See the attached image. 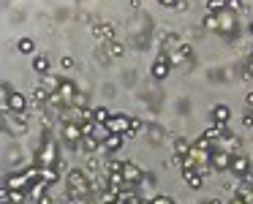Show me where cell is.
<instances>
[{
  "instance_id": "obj_35",
  "label": "cell",
  "mask_w": 253,
  "mask_h": 204,
  "mask_svg": "<svg viewBox=\"0 0 253 204\" xmlns=\"http://www.w3.org/2000/svg\"><path fill=\"white\" fill-rule=\"evenodd\" d=\"M104 169H106V174H123V161L109 158V161L104 163Z\"/></svg>"
},
{
  "instance_id": "obj_36",
  "label": "cell",
  "mask_w": 253,
  "mask_h": 204,
  "mask_svg": "<svg viewBox=\"0 0 253 204\" xmlns=\"http://www.w3.org/2000/svg\"><path fill=\"white\" fill-rule=\"evenodd\" d=\"M84 174H87L90 180L101 177V166H98V161H93V158H90V161H87V166H84Z\"/></svg>"
},
{
  "instance_id": "obj_8",
  "label": "cell",
  "mask_w": 253,
  "mask_h": 204,
  "mask_svg": "<svg viewBox=\"0 0 253 204\" xmlns=\"http://www.w3.org/2000/svg\"><path fill=\"white\" fill-rule=\"evenodd\" d=\"M210 166H212V171H229L231 155L226 153V150H218V147H215L212 153H210Z\"/></svg>"
},
{
  "instance_id": "obj_30",
  "label": "cell",
  "mask_w": 253,
  "mask_h": 204,
  "mask_svg": "<svg viewBox=\"0 0 253 204\" xmlns=\"http://www.w3.org/2000/svg\"><path fill=\"white\" fill-rule=\"evenodd\" d=\"M180 44H182V41H180V36H177V33H166L164 36V49H161V52H174Z\"/></svg>"
},
{
  "instance_id": "obj_10",
  "label": "cell",
  "mask_w": 253,
  "mask_h": 204,
  "mask_svg": "<svg viewBox=\"0 0 253 204\" xmlns=\"http://www.w3.org/2000/svg\"><path fill=\"white\" fill-rule=\"evenodd\" d=\"M60 139H66V144H79L84 139L82 136V125H77V122H63Z\"/></svg>"
},
{
  "instance_id": "obj_31",
  "label": "cell",
  "mask_w": 253,
  "mask_h": 204,
  "mask_svg": "<svg viewBox=\"0 0 253 204\" xmlns=\"http://www.w3.org/2000/svg\"><path fill=\"white\" fill-rule=\"evenodd\" d=\"M204 30H210V33H220V19H218V14H207V17H204Z\"/></svg>"
},
{
  "instance_id": "obj_19",
  "label": "cell",
  "mask_w": 253,
  "mask_h": 204,
  "mask_svg": "<svg viewBox=\"0 0 253 204\" xmlns=\"http://www.w3.org/2000/svg\"><path fill=\"white\" fill-rule=\"evenodd\" d=\"M57 93H60V95H63V101H66V104L71 106L74 95L79 93V90H77V82H71V79H63V84H60V90H57Z\"/></svg>"
},
{
  "instance_id": "obj_20",
  "label": "cell",
  "mask_w": 253,
  "mask_h": 204,
  "mask_svg": "<svg viewBox=\"0 0 253 204\" xmlns=\"http://www.w3.org/2000/svg\"><path fill=\"white\" fill-rule=\"evenodd\" d=\"M60 84H63V77H57V74H44L41 77V87H46L49 93H57Z\"/></svg>"
},
{
  "instance_id": "obj_42",
  "label": "cell",
  "mask_w": 253,
  "mask_h": 204,
  "mask_svg": "<svg viewBox=\"0 0 253 204\" xmlns=\"http://www.w3.org/2000/svg\"><path fill=\"white\" fill-rule=\"evenodd\" d=\"M242 125H245L248 131H253V112H251V109H248L245 115H242Z\"/></svg>"
},
{
  "instance_id": "obj_18",
  "label": "cell",
  "mask_w": 253,
  "mask_h": 204,
  "mask_svg": "<svg viewBox=\"0 0 253 204\" xmlns=\"http://www.w3.org/2000/svg\"><path fill=\"white\" fill-rule=\"evenodd\" d=\"M218 19H220V33H226V36H234V30H237V19H234V14L231 11H220L218 14Z\"/></svg>"
},
{
  "instance_id": "obj_23",
  "label": "cell",
  "mask_w": 253,
  "mask_h": 204,
  "mask_svg": "<svg viewBox=\"0 0 253 204\" xmlns=\"http://www.w3.org/2000/svg\"><path fill=\"white\" fill-rule=\"evenodd\" d=\"M182 177H185V182H188L191 191H202V185H204V177L202 174H196V171H182Z\"/></svg>"
},
{
  "instance_id": "obj_40",
  "label": "cell",
  "mask_w": 253,
  "mask_h": 204,
  "mask_svg": "<svg viewBox=\"0 0 253 204\" xmlns=\"http://www.w3.org/2000/svg\"><path fill=\"white\" fill-rule=\"evenodd\" d=\"M139 131H142V120H139V117H131V131L126 133V139H131L133 133H139Z\"/></svg>"
},
{
  "instance_id": "obj_46",
  "label": "cell",
  "mask_w": 253,
  "mask_h": 204,
  "mask_svg": "<svg viewBox=\"0 0 253 204\" xmlns=\"http://www.w3.org/2000/svg\"><path fill=\"white\" fill-rule=\"evenodd\" d=\"M161 6H166V8H177V3H180V0H158Z\"/></svg>"
},
{
  "instance_id": "obj_2",
  "label": "cell",
  "mask_w": 253,
  "mask_h": 204,
  "mask_svg": "<svg viewBox=\"0 0 253 204\" xmlns=\"http://www.w3.org/2000/svg\"><path fill=\"white\" fill-rule=\"evenodd\" d=\"M3 125H6L8 133H14V136H25V133L30 131V120L25 112H6L3 115Z\"/></svg>"
},
{
  "instance_id": "obj_5",
  "label": "cell",
  "mask_w": 253,
  "mask_h": 204,
  "mask_svg": "<svg viewBox=\"0 0 253 204\" xmlns=\"http://www.w3.org/2000/svg\"><path fill=\"white\" fill-rule=\"evenodd\" d=\"M104 128L106 133H128L131 131V115H112Z\"/></svg>"
},
{
  "instance_id": "obj_16",
  "label": "cell",
  "mask_w": 253,
  "mask_h": 204,
  "mask_svg": "<svg viewBox=\"0 0 253 204\" xmlns=\"http://www.w3.org/2000/svg\"><path fill=\"white\" fill-rule=\"evenodd\" d=\"M79 150H82V153H87V155H95L98 150H104V139H98V136H84L82 142H79Z\"/></svg>"
},
{
  "instance_id": "obj_9",
  "label": "cell",
  "mask_w": 253,
  "mask_h": 204,
  "mask_svg": "<svg viewBox=\"0 0 253 204\" xmlns=\"http://www.w3.org/2000/svg\"><path fill=\"white\" fill-rule=\"evenodd\" d=\"M123 177H126L128 185H139V182L144 180V171L139 169L133 161H123Z\"/></svg>"
},
{
  "instance_id": "obj_7",
  "label": "cell",
  "mask_w": 253,
  "mask_h": 204,
  "mask_svg": "<svg viewBox=\"0 0 253 204\" xmlns=\"http://www.w3.org/2000/svg\"><path fill=\"white\" fill-rule=\"evenodd\" d=\"M30 185H33V180H30L25 171H14V174L6 177V188H8V191H30Z\"/></svg>"
},
{
  "instance_id": "obj_44",
  "label": "cell",
  "mask_w": 253,
  "mask_h": 204,
  "mask_svg": "<svg viewBox=\"0 0 253 204\" xmlns=\"http://www.w3.org/2000/svg\"><path fill=\"white\" fill-rule=\"evenodd\" d=\"M182 161H185L182 155H171V161H169V163H171V166H177V169H182Z\"/></svg>"
},
{
  "instance_id": "obj_43",
  "label": "cell",
  "mask_w": 253,
  "mask_h": 204,
  "mask_svg": "<svg viewBox=\"0 0 253 204\" xmlns=\"http://www.w3.org/2000/svg\"><path fill=\"white\" fill-rule=\"evenodd\" d=\"M60 66L66 68V71H71V68H74V57H68V55H66V57L60 60Z\"/></svg>"
},
{
  "instance_id": "obj_29",
  "label": "cell",
  "mask_w": 253,
  "mask_h": 204,
  "mask_svg": "<svg viewBox=\"0 0 253 204\" xmlns=\"http://www.w3.org/2000/svg\"><path fill=\"white\" fill-rule=\"evenodd\" d=\"M17 52L19 55H36V41L33 39H19L17 41Z\"/></svg>"
},
{
  "instance_id": "obj_38",
  "label": "cell",
  "mask_w": 253,
  "mask_h": 204,
  "mask_svg": "<svg viewBox=\"0 0 253 204\" xmlns=\"http://www.w3.org/2000/svg\"><path fill=\"white\" fill-rule=\"evenodd\" d=\"M226 11H231L237 17V14H242L245 11V8H242V0H229V3H226Z\"/></svg>"
},
{
  "instance_id": "obj_49",
  "label": "cell",
  "mask_w": 253,
  "mask_h": 204,
  "mask_svg": "<svg viewBox=\"0 0 253 204\" xmlns=\"http://www.w3.org/2000/svg\"><path fill=\"white\" fill-rule=\"evenodd\" d=\"M204 204H226L223 199H210V202H204Z\"/></svg>"
},
{
  "instance_id": "obj_14",
  "label": "cell",
  "mask_w": 253,
  "mask_h": 204,
  "mask_svg": "<svg viewBox=\"0 0 253 204\" xmlns=\"http://www.w3.org/2000/svg\"><path fill=\"white\" fill-rule=\"evenodd\" d=\"M166 55H169V63H171V66H180V63H185L188 57L193 55V49H191V44H180L174 52H166Z\"/></svg>"
},
{
  "instance_id": "obj_25",
  "label": "cell",
  "mask_w": 253,
  "mask_h": 204,
  "mask_svg": "<svg viewBox=\"0 0 253 204\" xmlns=\"http://www.w3.org/2000/svg\"><path fill=\"white\" fill-rule=\"evenodd\" d=\"M223 150L229 155H237V153H240V139H237L234 133H226V136H223Z\"/></svg>"
},
{
  "instance_id": "obj_28",
  "label": "cell",
  "mask_w": 253,
  "mask_h": 204,
  "mask_svg": "<svg viewBox=\"0 0 253 204\" xmlns=\"http://www.w3.org/2000/svg\"><path fill=\"white\" fill-rule=\"evenodd\" d=\"M41 180H46L49 185L57 182L60 180V166H44V169H41Z\"/></svg>"
},
{
  "instance_id": "obj_37",
  "label": "cell",
  "mask_w": 253,
  "mask_h": 204,
  "mask_svg": "<svg viewBox=\"0 0 253 204\" xmlns=\"http://www.w3.org/2000/svg\"><path fill=\"white\" fill-rule=\"evenodd\" d=\"M123 55H126V46H123L120 41L109 44V57H112V60H117V57H123Z\"/></svg>"
},
{
  "instance_id": "obj_21",
  "label": "cell",
  "mask_w": 253,
  "mask_h": 204,
  "mask_svg": "<svg viewBox=\"0 0 253 204\" xmlns=\"http://www.w3.org/2000/svg\"><path fill=\"white\" fill-rule=\"evenodd\" d=\"M46 188H49V182H46V180H36L33 182V185H30V199H33V204L36 202H39V199H44L46 196Z\"/></svg>"
},
{
  "instance_id": "obj_1",
  "label": "cell",
  "mask_w": 253,
  "mask_h": 204,
  "mask_svg": "<svg viewBox=\"0 0 253 204\" xmlns=\"http://www.w3.org/2000/svg\"><path fill=\"white\" fill-rule=\"evenodd\" d=\"M68 182V199H84L87 193H93V180L84 174V169H71L66 174Z\"/></svg>"
},
{
  "instance_id": "obj_34",
  "label": "cell",
  "mask_w": 253,
  "mask_h": 204,
  "mask_svg": "<svg viewBox=\"0 0 253 204\" xmlns=\"http://www.w3.org/2000/svg\"><path fill=\"white\" fill-rule=\"evenodd\" d=\"M226 3H229V0H207V14H220V11H226Z\"/></svg>"
},
{
  "instance_id": "obj_50",
  "label": "cell",
  "mask_w": 253,
  "mask_h": 204,
  "mask_svg": "<svg viewBox=\"0 0 253 204\" xmlns=\"http://www.w3.org/2000/svg\"><path fill=\"white\" fill-rule=\"evenodd\" d=\"M68 204H82V199H71V202H68Z\"/></svg>"
},
{
  "instance_id": "obj_15",
  "label": "cell",
  "mask_w": 253,
  "mask_h": 204,
  "mask_svg": "<svg viewBox=\"0 0 253 204\" xmlns=\"http://www.w3.org/2000/svg\"><path fill=\"white\" fill-rule=\"evenodd\" d=\"M3 204H25L30 199V193L28 191H8L6 185H3Z\"/></svg>"
},
{
  "instance_id": "obj_47",
  "label": "cell",
  "mask_w": 253,
  "mask_h": 204,
  "mask_svg": "<svg viewBox=\"0 0 253 204\" xmlns=\"http://www.w3.org/2000/svg\"><path fill=\"white\" fill-rule=\"evenodd\" d=\"M245 71H248V74H253V52L248 55V60H245Z\"/></svg>"
},
{
  "instance_id": "obj_3",
  "label": "cell",
  "mask_w": 253,
  "mask_h": 204,
  "mask_svg": "<svg viewBox=\"0 0 253 204\" xmlns=\"http://www.w3.org/2000/svg\"><path fill=\"white\" fill-rule=\"evenodd\" d=\"M36 163L44 169V166H60V158H57V144L55 139L46 136L44 142H41V147L36 150Z\"/></svg>"
},
{
  "instance_id": "obj_32",
  "label": "cell",
  "mask_w": 253,
  "mask_h": 204,
  "mask_svg": "<svg viewBox=\"0 0 253 204\" xmlns=\"http://www.w3.org/2000/svg\"><path fill=\"white\" fill-rule=\"evenodd\" d=\"M112 117V112L106 109V106H98V109H93V120L98 122V125H106V120Z\"/></svg>"
},
{
  "instance_id": "obj_33",
  "label": "cell",
  "mask_w": 253,
  "mask_h": 204,
  "mask_svg": "<svg viewBox=\"0 0 253 204\" xmlns=\"http://www.w3.org/2000/svg\"><path fill=\"white\" fill-rule=\"evenodd\" d=\"M142 199H139V193H133V191H123L120 196H117V204H139Z\"/></svg>"
},
{
  "instance_id": "obj_22",
  "label": "cell",
  "mask_w": 253,
  "mask_h": 204,
  "mask_svg": "<svg viewBox=\"0 0 253 204\" xmlns=\"http://www.w3.org/2000/svg\"><path fill=\"white\" fill-rule=\"evenodd\" d=\"M204 139H210V142H212V139H223L226 136V125H218V122H210L207 125V131L202 133Z\"/></svg>"
},
{
  "instance_id": "obj_51",
  "label": "cell",
  "mask_w": 253,
  "mask_h": 204,
  "mask_svg": "<svg viewBox=\"0 0 253 204\" xmlns=\"http://www.w3.org/2000/svg\"><path fill=\"white\" fill-rule=\"evenodd\" d=\"M248 33H251V36H253V22H251V25H248Z\"/></svg>"
},
{
  "instance_id": "obj_39",
  "label": "cell",
  "mask_w": 253,
  "mask_h": 204,
  "mask_svg": "<svg viewBox=\"0 0 253 204\" xmlns=\"http://www.w3.org/2000/svg\"><path fill=\"white\" fill-rule=\"evenodd\" d=\"M71 106H74V109H84V106H87V95L77 93V95H74V101H71Z\"/></svg>"
},
{
  "instance_id": "obj_13",
  "label": "cell",
  "mask_w": 253,
  "mask_h": 204,
  "mask_svg": "<svg viewBox=\"0 0 253 204\" xmlns=\"http://www.w3.org/2000/svg\"><path fill=\"white\" fill-rule=\"evenodd\" d=\"M231 120V109L226 104H215L210 109V122H218V125H226Z\"/></svg>"
},
{
  "instance_id": "obj_11",
  "label": "cell",
  "mask_w": 253,
  "mask_h": 204,
  "mask_svg": "<svg viewBox=\"0 0 253 204\" xmlns=\"http://www.w3.org/2000/svg\"><path fill=\"white\" fill-rule=\"evenodd\" d=\"M3 104H6V112H25L28 109V98H25L22 93H17V90L8 93V98L3 101Z\"/></svg>"
},
{
  "instance_id": "obj_45",
  "label": "cell",
  "mask_w": 253,
  "mask_h": 204,
  "mask_svg": "<svg viewBox=\"0 0 253 204\" xmlns=\"http://www.w3.org/2000/svg\"><path fill=\"white\" fill-rule=\"evenodd\" d=\"M245 106L253 112V90H248V93H245Z\"/></svg>"
},
{
  "instance_id": "obj_24",
  "label": "cell",
  "mask_w": 253,
  "mask_h": 204,
  "mask_svg": "<svg viewBox=\"0 0 253 204\" xmlns=\"http://www.w3.org/2000/svg\"><path fill=\"white\" fill-rule=\"evenodd\" d=\"M33 71L39 74V77L49 74V60H46V55H33Z\"/></svg>"
},
{
  "instance_id": "obj_41",
  "label": "cell",
  "mask_w": 253,
  "mask_h": 204,
  "mask_svg": "<svg viewBox=\"0 0 253 204\" xmlns=\"http://www.w3.org/2000/svg\"><path fill=\"white\" fill-rule=\"evenodd\" d=\"M150 204H177L171 196H166V193H161V196H155V199H150Z\"/></svg>"
},
{
  "instance_id": "obj_4",
  "label": "cell",
  "mask_w": 253,
  "mask_h": 204,
  "mask_svg": "<svg viewBox=\"0 0 253 204\" xmlns=\"http://www.w3.org/2000/svg\"><path fill=\"white\" fill-rule=\"evenodd\" d=\"M90 33L95 36V41H101V44H115V39H117V30H115V25H109V22H93L90 25Z\"/></svg>"
},
{
  "instance_id": "obj_27",
  "label": "cell",
  "mask_w": 253,
  "mask_h": 204,
  "mask_svg": "<svg viewBox=\"0 0 253 204\" xmlns=\"http://www.w3.org/2000/svg\"><path fill=\"white\" fill-rule=\"evenodd\" d=\"M193 150V142H188V139H174V155H182V158H188Z\"/></svg>"
},
{
  "instance_id": "obj_26",
  "label": "cell",
  "mask_w": 253,
  "mask_h": 204,
  "mask_svg": "<svg viewBox=\"0 0 253 204\" xmlns=\"http://www.w3.org/2000/svg\"><path fill=\"white\" fill-rule=\"evenodd\" d=\"M49 95H52L49 90L39 84V87L33 90V104H36V106H46V104H49Z\"/></svg>"
},
{
  "instance_id": "obj_17",
  "label": "cell",
  "mask_w": 253,
  "mask_h": 204,
  "mask_svg": "<svg viewBox=\"0 0 253 204\" xmlns=\"http://www.w3.org/2000/svg\"><path fill=\"white\" fill-rule=\"evenodd\" d=\"M123 142H126V133H106L104 136V150L106 153H117V150L123 147Z\"/></svg>"
},
{
  "instance_id": "obj_52",
  "label": "cell",
  "mask_w": 253,
  "mask_h": 204,
  "mask_svg": "<svg viewBox=\"0 0 253 204\" xmlns=\"http://www.w3.org/2000/svg\"><path fill=\"white\" fill-rule=\"evenodd\" d=\"M139 204H150V202H147V199H142V202H139Z\"/></svg>"
},
{
  "instance_id": "obj_48",
  "label": "cell",
  "mask_w": 253,
  "mask_h": 204,
  "mask_svg": "<svg viewBox=\"0 0 253 204\" xmlns=\"http://www.w3.org/2000/svg\"><path fill=\"white\" fill-rule=\"evenodd\" d=\"M226 204H245V199H242V196H231Z\"/></svg>"
},
{
  "instance_id": "obj_12",
  "label": "cell",
  "mask_w": 253,
  "mask_h": 204,
  "mask_svg": "<svg viewBox=\"0 0 253 204\" xmlns=\"http://www.w3.org/2000/svg\"><path fill=\"white\" fill-rule=\"evenodd\" d=\"M169 68H171L169 55H166V52H161V55H158V60L153 63V71H150V74H153L155 79H166V77H169Z\"/></svg>"
},
{
  "instance_id": "obj_6",
  "label": "cell",
  "mask_w": 253,
  "mask_h": 204,
  "mask_svg": "<svg viewBox=\"0 0 253 204\" xmlns=\"http://www.w3.org/2000/svg\"><path fill=\"white\" fill-rule=\"evenodd\" d=\"M229 171L237 177V180H242L245 174H251V158H248V155H242V153L231 155V166H229Z\"/></svg>"
}]
</instances>
